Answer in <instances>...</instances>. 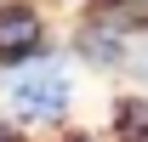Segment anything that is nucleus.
Listing matches in <instances>:
<instances>
[{"label": "nucleus", "instance_id": "nucleus-4", "mask_svg": "<svg viewBox=\"0 0 148 142\" xmlns=\"http://www.w3.org/2000/svg\"><path fill=\"white\" fill-rule=\"evenodd\" d=\"M80 142H91V137H80Z\"/></svg>", "mask_w": 148, "mask_h": 142}, {"label": "nucleus", "instance_id": "nucleus-3", "mask_svg": "<svg viewBox=\"0 0 148 142\" xmlns=\"http://www.w3.org/2000/svg\"><path fill=\"white\" fill-rule=\"evenodd\" d=\"M114 131L120 142H148V97H125L114 108Z\"/></svg>", "mask_w": 148, "mask_h": 142}, {"label": "nucleus", "instance_id": "nucleus-1", "mask_svg": "<svg viewBox=\"0 0 148 142\" xmlns=\"http://www.w3.org/2000/svg\"><path fill=\"white\" fill-rule=\"evenodd\" d=\"M69 74L57 68V63H34L29 74H17V80H6V102H12V114L17 119H57L63 108H69Z\"/></svg>", "mask_w": 148, "mask_h": 142}, {"label": "nucleus", "instance_id": "nucleus-2", "mask_svg": "<svg viewBox=\"0 0 148 142\" xmlns=\"http://www.w3.org/2000/svg\"><path fill=\"white\" fill-rule=\"evenodd\" d=\"M46 40V23L29 6H0V63H29Z\"/></svg>", "mask_w": 148, "mask_h": 142}]
</instances>
